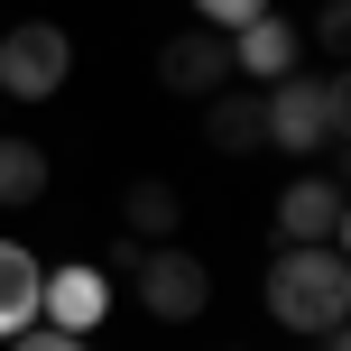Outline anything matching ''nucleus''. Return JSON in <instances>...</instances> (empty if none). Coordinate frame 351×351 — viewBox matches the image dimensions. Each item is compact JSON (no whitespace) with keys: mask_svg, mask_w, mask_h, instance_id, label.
I'll return each mask as SVG.
<instances>
[{"mask_svg":"<svg viewBox=\"0 0 351 351\" xmlns=\"http://www.w3.org/2000/svg\"><path fill=\"white\" fill-rule=\"evenodd\" d=\"M102 315H111V278H102V268H84V259L47 268V287H37V324H47V333L93 342V333H102Z\"/></svg>","mask_w":351,"mask_h":351,"instance_id":"39448f33","label":"nucleus"},{"mask_svg":"<svg viewBox=\"0 0 351 351\" xmlns=\"http://www.w3.org/2000/svg\"><path fill=\"white\" fill-rule=\"evenodd\" d=\"M268 10H278V0H194V28H250V19H268Z\"/></svg>","mask_w":351,"mask_h":351,"instance_id":"ddd939ff","label":"nucleus"},{"mask_svg":"<svg viewBox=\"0 0 351 351\" xmlns=\"http://www.w3.org/2000/svg\"><path fill=\"white\" fill-rule=\"evenodd\" d=\"M158 84L185 93V102H213V93L231 84V37L222 28H176L158 47Z\"/></svg>","mask_w":351,"mask_h":351,"instance_id":"423d86ee","label":"nucleus"},{"mask_svg":"<svg viewBox=\"0 0 351 351\" xmlns=\"http://www.w3.org/2000/svg\"><path fill=\"white\" fill-rule=\"evenodd\" d=\"M259 305H268V324L278 333H342V315H351V268H342V250H305V241H287L278 259H268V278H259Z\"/></svg>","mask_w":351,"mask_h":351,"instance_id":"f257e3e1","label":"nucleus"},{"mask_svg":"<svg viewBox=\"0 0 351 351\" xmlns=\"http://www.w3.org/2000/svg\"><path fill=\"white\" fill-rule=\"evenodd\" d=\"M342 111H351V93H342V74H333V65H324V74H287V84H268V93H259L268 148H287V158L342 148Z\"/></svg>","mask_w":351,"mask_h":351,"instance_id":"f03ea898","label":"nucleus"},{"mask_svg":"<svg viewBox=\"0 0 351 351\" xmlns=\"http://www.w3.org/2000/svg\"><path fill=\"white\" fill-rule=\"evenodd\" d=\"M176 222H185V194H176L167 176H139V185L121 194V241L158 250V241H176Z\"/></svg>","mask_w":351,"mask_h":351,"instance_id":"1a4fd4ad","label":"nucleus"},{"mask_svg":"<svg viewBox=\"0 0 351 351\" xmlns=\"http://www.w3.org/2000/svg\"><path fill=\"white\" fill-rule=\"evenodd\" d=\"M231 65H241L250 84H287V74H296V28H287L278 10L250 19V28H231Z\"/></svg>","mask_w":351,"mask_h":351,"instance_id":"6e6552de","label":"nucleus"},{"mask_svg":"<svg viewBox=\"0 0 351 351\" xmlns=\"http://www.w3.org/2000/svg\"><path fill=\"white\" fill-rule=\"evenodd\" d=\"M130 287H139V305H148V324H204V305H213V268L194 259V250H139V268H130Z\"/></svg>","mask_w":351,"mask_h":351,"instance_id":"20e7f679","label":"nucleus"},{"mask_svg":"<svg viewBox=\"0 0 351 351\" xmlns=\"http://www.w3.org/2000/svg\"><path fill=\"white\" fill-rule=\"evenodd\" d=\"M47 148L37 139H10V130H0V204L10 213H28V204H47Z\"/></svg>","mask_w":351,"mask_h":351,"instance_id":"f8f14e48","label":"nucleus"},{"mask_svg":"<svg viewBox=\"0 0 351 351\" xmlns=\"http://www.w3.org/2000/svg\"><path fill=\"white\" fill-rule=\"evenodd\" d=\"M37 287H47V268H37V250L0 241V342L37 324Z\"/></svg>","mask_w":351,"mask_h":351,"instance_id":"9b49d317","label":"nucleus"},{"mask_svg":"<svg viewBox=\"0 0 351 351\" xmlns=\"http://www.w3.org/2000/svg\"><path fill=\"white\" fill-rule=\"evenodd\" d=\"M305 241V250H342V185L333 176H296L278 194V250Z\"/></svg>","mask_w":351,"mask_h":351,"instance_id":"0eeeda50","label":"nucleus"},{"mask_svg":"<svg viewBox=\"0 0 351 351\" xmlns=\"http://www.w3.org/2000/svg\"><path fill=\"white\" fill-rule=\"evenodd\" d=\"M74 74V37L56 19H10L0 28V102H56Z\"/></svg>","mask_w":351,"mask_h":351,"instance_id":"7ed1b4c3","label":"nucleus"},{"mask_svg":"<svg viewBox=\"0 0 351 351\" xmlns=\"http://www.w3.org/2000/svg\"><path fill=\"white\" fill-rule=\"evenodd\" d=\"M10 351H84L74 333H47V324H28V333H10Z\"/></svg>","mask_w":351,"mask_h":351,"instance_id":"2eb2a0df","label":"nucleus"},{"mask_svg":"<svg viewBox=\"0 0 351 351\" xmlns=\"http://www.w3.org/2000/svg\"><path fill=\"white\" fill-rule=\"evenodd\" d=\"M204 139L222 148V158H250V148H268V121H259V93H213L204 102Z\"/></svg>","mask_w":351,"mask_h":351,"instance_id":"9d476101","label":"nucleus"},{"mask_svg":"<svg viewBox=\"0 0 351 351\" xmlns=\"http://www.w3.org/2000/svg\"><path fill=\"white\" fill-rule=\"evenodd\" d=\"M315 47H324V56L351 47V0H324V10H315Z\"/></svg>","mask_w":351,"mask_h":351,"instance_id":"4468645a","label":"nucleus"},{"mask_svg":"<svg viewBox=\"0 0 351 351\" xmlns=\"http://www.w3.org/2000/svg\"><path fill=\"white\" fill-rule=\"evenodd\" d=\"M315 351H351V342H342V333H315Z\"/></svg>","mask_w":351,"mask_h":351,"instance_id":"dca6fc26","label":"nucleus"}]
</instances>
